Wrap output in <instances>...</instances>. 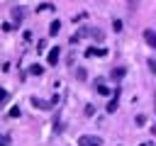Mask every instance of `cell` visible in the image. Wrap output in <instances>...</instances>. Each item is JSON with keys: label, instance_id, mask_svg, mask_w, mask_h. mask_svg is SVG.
<instances>
[{"label": "cell", "instance_id": "obj_1", "mask_svg": "<svg viewBox=\"0 0 156 146\" xmlns=\"http://www.w3.org/2000/svg\"><path fill=\"white\" fill-rule=\"evenodd\" d=\"M58 58H61V49H58V46H51V49H49V56H46V63H49V66H56Z\"/></svg>", "mask_w": 156, "mask_h": 146}, {"label": "cell", "instance_id": "obj_7", "mask_svg": "<svg viewBox=\"0 0 156 146\" xmlns=\"http://www.w3.org/2000/svg\"><path fill=\"white\" fill-rule=\"evenodd\" d=\"M88 34H90V36H95L98 41H102V39H105V32H102V29H88Z\"/></svg>", "mask_w": 156, "mask_h": 146}, {"label": "cell", "instance_id": "obj_11", "mask_svg": "<svg viewBox=\"0 0 156 146\" xmlns=\"http://www.w3.org/2000/svg\"><path fill=\"white\" fill-rule=\"evenodd\" d=\"M32 105H34V107H51L54 102H41V100H37V97H32Z\"/></svg>", "mask_w": 156, "mask_h": 146}, {"label": "cell", "instance_id": "obj_5", "mask_svg": "<svg viewBox=\"0 0 156 146\" xmlns=\"http://www.w3.org/2000/svg\"><path fill=\"white\" fill-rule=\"evenodd\" d=\"M85 34H88V29H78V32H76V34H73V36H71L68 41H71V44H78V41H80V39L85 36Z\"/></svg>", "mask_w": 156, "mask_h": 146}, {"label": "cell", "instance_id": "obj_8", "mask_svg": "<svg viewBox=\"0 0 156 146\" xmlns=\"http://www.w3.org/2000/svg\"><path fill=\"white\" fill-rule=\"evenodd\" d=\"M29 73H32V75H41V73H44V66H39V63H32V66H29Z\"/></svg>", "mask_w": 156, "mask_h": 146}, {"label": "cell", "instance_id": "obj_4", "mask_svg": "<svg viewBox=\"0 0 156 146\" xmlns=\"http://www.w3.org/2000/svg\"><path fill=\"white\" fill-rule=\"evenodd\" d=\"M58 32H61V22H58V19H54V22L49 24V34H51V36H56Z\"/></svg>", "mask_w": 156, "mask_h": 146}, {"label": "cell", "instance_id": "obj_15", "mask_svg": "<svg viewBox=\"0 0 156 146\" xmlns=\"http://www.w3.org/2000/svg\"><path fill=\"white\" fill-rule=\"evenodd\" d=\"M98 92H100V95H110V88H107V85H98Z\"/></svg>", "mask_w": 156, "mask_h": 146}, {"label": "cell", "instance_id": "obj_3", "mask_svg": "<svg viewBox=\"0 0 156 146\" xmlns=\"http://www.w3.org/2000/svg\"><path fill=\"white\" fill-rule=\"evenodd\" d=\"M24 17H27V10H24V7H12V19H15L17 24H20Z\"/></svg>", "mask_w": 156, "mask_h": 146}, {"label": "cell", "instance_id": "obj_18", "mask_svg": "<svg viewBox=\"0 0 156 146\" xmlns=\"http://www.w3.org/2000/svg\"><path fill=\"white\" fill-rule=\"evenodd\" d=\"M134 122H136V127H141V124L146 122V117H144V114H136V119H134Z\"/></svg>", "mask_w": 156, "mask_h": 146}, {"label": "cell", "instance_id": "obj_12", "mask_svg": "<svg viewBox=\"0 0 156 146\" xmlns=\"http://www.w3.org/2000/svg\"><path fill=\"white\" fill-rule=\"evenodd\" d=\"M95 141H98V139H93V136H83L78 144H80V146H90V144H95Z\"/></svg>", "mask_w": 156, "mask_h": 146}, {"label": "cell", "instance_id": "obj_16", "mask_svg": "<svg viewBox=\"0 0 156 146\" xmlns=\"http://www.w3.org/2000/svg\"><path fill=\"white\" fill-rule=\"evenodd\" d=\"M76 75H78V80H85V68H78Z\"/></svg>", "mask_w": 156, "mask_h": 146}, {"label": "cell", "instance_id": "obj_17", "mask_svg": "<svg viewBox=\"0 0 156 146\" xmlns=\"http://www.w3.org/2000/svg\"><path fill=\"white\" fill-rule=\"evenodd\" d=\"M7 100H10V92H7V90H2V97H0V102H2V105H7Z\"/></svg>", "mask_w": 156, "mask_h": 146}, {"label": "cell", "instance_id": "obj_10", "mask_svg": "<svg viewBox=\"0 0 156 146\" xmlns=\"http://www.w3.org/2000/svg\"><path fill=\"white\" fill-rule=\"evenodd\" d=\"M117 105H119V100H117V97H112V100H110V102H107V107H105V109H107V112H110V114H112V112H115V109H117Z\"/></svg>", "mask_w": 156, "mask_h": 146}, {"label": "cell", "instance_id": "obj_6", "mask_svg": "<svg viewBox=\"0 0 156 146\" xmlns=\"http://www.w3.org/2000/svg\"><path fill=\"white\" fill-rule=\"evenodd\" d=\"M7 117H10V119H17V117H22V109H20V105H15V107H10V112H7Z\"/></svg>", "mask_w": 156, "mask_h": 146}, {"label": "cell", "instance_id": "obj_19", "mask_svg": "<svg viewBox=\"0 0 156 146\" xmlns=\"http://www.w3.org/2000/svg\"><path fill=\"white\" fill-rule=\"evenodd\" d=\"M146 63H149V68H151V73H156V58H149Z\"/></svg>", "mask_w": 156, "mask_h": 146}, {"label": "cell", "instance_id": "obj_20", "mask_svg": "<svg viewBox=\"0 0 156 146\" xmlns=\"http://www.w3.org/2000/svg\"><path fill=\"white\" fill-rule=\"evenodd\" d=\"M154 112H156V88H154Z\"/></svg>", "mask_w": 156, "mask_h": 146}, {"label": "cell", "instance_id": "obj_9", "mask_svg": "<svg viewBox=\"0 0 156 146\" xmlns=\"http://www.w3.org/2000/svg\"><path fill=\"white\" fill-rule=\"evenodd\" d=\"M124 73H127V68H124V66H119V68H115V71H112V78H115V80H119V78H124Z\"/></svg>", "mask_w": 156, "mask_h": 146}, {"label": "cell", "instance_id": "obj_2", "mask_svg": "<svg viewBox=\"0 0 156 146\" xmlns=\"http://www.w3.org/2000/svg\"><path fill=\"white\" fill-rule=\"evenodd\" d=\"M144 41H146L151 49H156V32H154V29H144Z\"/></svg>", "mask_w": 156, "mask_h": 146}, {"label": "cell", "instance_id": "obj_14", "mask_svg": "<svg viewBox=\"0 0 156 146\" xmlns=\"http://www.w3.org/2000/svg\"><path fill=\"white\" fill-rule=\"evenodd\" d=\"M112 29L119 32V29H122V19H112Z\"/></svg>", "mask_w": 156, "mask_h": 146}, {"label": "cell", "instance_id": "obj_21", "mask_svg": "<svg viewBox=\"0 0 156 146\" xmlns=\"http://www.w3.org/2000/svg\"><path fill=\"white\" fill-rule=\"evenodd\" d=\"M90 146H100V141H95V144H90Z\"/></svg>", "mask_w": 156, "mask_h": 146}, {"label": "cell", "instance_id": "obj_13", "mask_svg": "<svg viewBox=\"0 0 156 146\" xmlns=\"http://www.w3.org/2000/svg\"><path fill=\"white\" fill-rule=\"evenodd\" d=\"M136 7H139V0H127V10L129 12H136Z\"/></svg>", "mask_w": 156, "mask_h": 146}]
</instances>
